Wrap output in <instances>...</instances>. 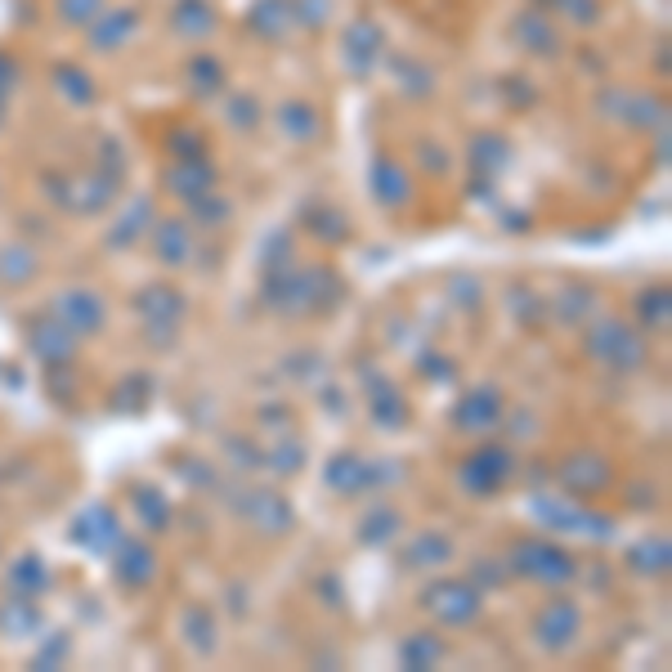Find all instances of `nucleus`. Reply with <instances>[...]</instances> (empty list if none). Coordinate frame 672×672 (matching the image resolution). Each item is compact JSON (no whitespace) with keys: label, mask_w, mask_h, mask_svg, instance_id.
I'll list each match as a JSON object with an SVG mask.
<instances>
[{"label":"nucleus","mask_w":672,"mask_h":672,"mask_svg":"<svg viewBox=\"0 0 672 672\" xmlns=\"http://www.w3.org/2000/svg\"><path fill=\"white\" fill-rule=\"evenodd\" d=\"M108 520H112V516H108L104 507H99V512H91V516H86V525L76 529V538H81V542H91V548H99L104 538H117V529H112Z\"/></svg>","instance_id":"obj_29"},{"label":"nucleus","mask_w":672,"mask_h":672,"mask_svg":"<svg viewBox=\"0 0 672 672\" xmlns=\"http://www.w3.org/2000/svg\"><path fill=\"white\" fill-rule=\"evenodd\" d=\"M212 180H216V176H212V166H202V161H180L176 171H171V189L184 193L189 202L212 189Z\"/></svg>","instance_id":"obj_20"},{"label":"nucleus","mask_w":672,"mask_h":672,"mask_svg":"<svg viewBox=\"0 0 672 672\" xmlns=\"http://www.w3.org/2000/svg\"><path fill=\"white\" fill-rule=\"evenodd\" d=\"M197 212H202L206 220H212V225H216V220H225V216H229V206H197Z\"/></svg>","instance_id":"obj_32"},{"label":"nucleus","mask_w":672,"mask_h":672,"mask_svg":"<svg viewBox=\"0 0 672 672\" xmlns=\"http://www.w3.org/2000/svg\"><path fill=\"white\" fill-rule=\"evenodd\" d=\"M507 476H512V453H507V448H480V453L467 461V480H471L480 493H493Z\"/></svg>","instance_id":"obj_5"},{"label":"nucleus","mask_w":672,"mask_h":672,"mask_svg":"<svg viewBox=\"0 0 672 672\" xmlns=\"http://www.w3.org/2000/svg\"><path fill=\"white\" fill-rule=\"evenodd\" d=\"M291 19L305 23L310 32H319L332 19V0H291Z\"/></svg>","instance_id":"obj_28"},{"label":"nucleus","mask_w":672,"mask_h":672,"mask_svg":"<svg viewBox=\"0 0 672 672\" xmlns=\"http://www.w3.org/2000/svg\"><path fill=\"white\" fill-rule=\"evenodd\" d=\"M574 633H578V610H574V601H561V597L548 601V610L538 614V637L561 650Z\"/></svg>","instance_id":"obj_7"},{"label":"nucleus","mask_w":672,"mask_h":672,"mask_svg":"<svg viewBox=\"0 0 672 672\" xmlns=\"http://www.w3.org/2000/svg\"><path fill=\"white\" fill-rule=\"evenodd\" d=\"M189 81L202 99H212L225 91V63H216L212 55H197V59H189Z\"/></svg>","instance_id":"obj_19"},{"label":"nucleus","mask_w":672,"mask_h":672,"mask_svg":"<svg viewBox=\"0 0 672 672\" xmlns=\"http://www.w3.org/2000/svg\"><path fill=\"white\" fill-rule=\"evenodd\" d=\"M10 583H14V597H19V601H32L40 587H46V574H40L36 556H23V561L14 565V574H10Z\"/></svg>","instance_id":"obj_22"},{"label":"nucleus","mask_w":672,"mask_h":672,"mask_svg":"<svg viewBox=\"0 0 672 672\" xmlns=\"http://www.w3.org/2000/svg\"><path fill=\"white\" fill-rule=\"evenodd\" d=\"M176 32L180 36H212L216 32V10L206 0H180L176 5Z\"/></svg>","instance_id":"obj_13"},{"label":"nucleus","mask_w":672,"mask_h":672,"mask_svg":"<svg viewBox=\"0 0 672 672\" xmlns=\"http://www.w3.org/2000/svg\"><path fill=\"white\" fill-rule=\"evenodd\" d=\"M297 19H291V0H261L256 10H251V32L265 36V40H283Z\"/></svg>","instance_id":"obj_8"},{"label":"nucleus","mask_w":672,"mask_h":672,"mask_svg":"<svg viewBox=\"0 0 672 672\" xmlns=\"http://www.w3.org/2000/svg\"><path fill=\"white\" fill-rule=\"evenodd\" d=\"M440 655H444V646H440L431 633H417V637L404 641V663H408V668H431Z\"/></svg>","instance_id":"obj_24"},{"label":"nucleus","mask_w":672,"mask_h":672,"mask_svg":"<svg viewBox=\"0 0 672 672\" xmlns=\"http://www.w3.org/2000/svg\"><path fill=\"white\" fill-rule=\"evenodd\" d=\"M59 323L76 336H95L104 327V305L99 297H91V291H68V297H59Z\"/></svg>","instance_id":"obj_3"},{"label":"nucleus","mask_w":672,"mask_h":672,"mask_svg":"<svg viewBox=\"0 0 672 672\" xmlns=\"http://www.w3.org/2000/svg\"><path fill=\"white\" fill-rule=\"evenodd\" d=\"M372 193H376V202H386V206L408 202V176H404V166L376 161V171H372Z\"/></svg>","instance_id":"obj_12"},{"label":"nucleus","mask_w":672,"mask_h":672,"mask_svg":"<svg viewBox=\"0 0 672 672\" xmlns=\"http://www.w3.org/2000/svg\"><path fill=\"white\" fill-rule=\"evenodd\" d=\"M516 36L525 40V46H533V50H556V32L548 27V19H538V14H525L516 23Z\"/></svg>","instance_id":"obj_25"},{"label":"nucleus","mask_w":672,"mask_h":672,"mask_svg":"<svg viewBox=\"0 0 672 672\" xmlns=\"http://www.w3.org/2000/svg\"><path fill=\"white\" fill-rule=\"evenodd\" d=\"M283 131H287V140H319V112L305 104V99H297V104H283Z\"/></svg>","instance_id":"obj_17"},{"label":"nucleus","mask_w":672,"mask_h":672,"mask_svg":"<svg viewBox=\"0 0 672 672\" xmlns=\"http://www.w3.org/2000/svg\"><path fill=\"white\" fill-rule=\"evenodd\" d=\"M376 55H382V32H376V23H355L346 32V59H350V68L363 72V68L376 63Z\"/></svg>","instance_id":"obj_11"},{"label":"nucleus","mask_w":672,"mask_h":672,"mask_svg":"<svg viewBox=\"0 0 672 672\" xmlns=\"http://www.w3.org/2000/svg\"><path fill=\"white\" fill-rule=\"evenodd\" d=\"M556 5L569 14V23H578V27H592L597 19H601V0H556Z\"/></svg>","instance_id":"obj_30"},{"label":"nucleus","mask_w":672,"mask_h":672,"mask_svg":"<svg viewBox=\"0 0 672 672\" xmlns=\"http://www.w3.org/2000/svg\"><path fill=\"white\" fill-rule=\"evenodd\" d=\"M448 538H440V533H427V538H417L412 548H408V561L412 565H435V561H448Z\"/></svg>","instance_id":"obj_26"},{"label":"nucleus","mask_w":672,"mask_h":672,"mask_svg":"<svg viewBox=\"0 0 672 672\" xmlns=\"http://www.w3.org/2000/svg\"><path fill=\"white\" fill-rule=\"evenodd\" d=\"M153 569H157V561H153V552L144 548V542H121L117 548V578L125 587H144L153 578Z\"/></svg>","instance_id":"obj_9"},{"label":"nucleus","mask_w":672,"mask_h":672,"mask_svg":"<svg viewBox=\"0 0 672 672\" xmlns=\"http://www.w3.org/2000/svg\"><path fill=\"white\" fill-rule=\"evenodd\" d=\"M565 484L574 489V493H601L605 484H610V467L597 457V453H574L569 461H565Z\"/></svg>","instance_id":"obj_6"},{"label":"nucleus","mask_w":672,"mask_h":672,"mask_svg":"<svg viewBox=\"0 0 672 672\" xmlns=\"http://www.w3.org/2000/svg\"><path fill=\"white\" fill-rule=\"evenodd\" d=\"M104 14V0H59V19L72 27H91Z\"/></svg>","instance_id":"obj_27"},{"label":"nucleus","mask_w":672,"mask_h":672,"mask_svg":"<svg viewBox=\"0 0 672 672\" xmlns=\"http://www.w3.org/2000/svg\"><path fill=\"white\" fill-rule=\"evenodd\" d=\"M497 417H502V399H497V391H489V386L471 391L467 399L457 404V427H493Z\"/></svg>","instance_id":"obj_10"},{"label":"nucleus","mask_w":672,"mask_h":672,"mask_svg":"<svg viewBox=\"0 0 672 672\" xmlns=\"http://www.w3.org/2000/svg\"><path fill=\"white\" fill-rule=\"evenodd\" d=\"M55 86H59V91H63V99H72V104H91V99H95L91 76L81 72V68H72V63L55 68Z\"/></svg>","instance_id":"obj_21"},{"label":"nucleus","mask_w":672,"mask_h":672,"mask_svg":"<svg viewBox=\"0 0 672 672\" xmlns=\"http://www.w3.org/2000/svg\"><path fill=\"white\" fill-rule=\"evenodd\" d=\"M131 32H135V10H117V14H104L99 23H91V40L99 50H117Z\"/></svg>","instance_id":"obj_14"},{"label":"nucleus","mask_w":672,"mask_h":672,"mask_svg":"<svg viewBox=\"0 0 672 672\" xmlns=\"http://www.w3.org/2000/svg\"><path fill=\"white\" fill-rule=\"evenodd\" d=\"M189 229L180 225V220H166L161 229H157V238H153V247H157V256L166 261V265H180V261H189V251H193V238H184Z\"/></svg>","instance_id":"obj_15"},{"label":"nucleus","mask_w":672,"mask_h":672,"mask_svg":"<svg viewBox=\"0 0 672 672\" xmlns=\"http://www.w3.org/2000/svg\"><path fill=\"white\" fill-rule=\"evenodd\" d=\"M10 81H14V63L0 55V99H5V91H10Z\"/></svg>","instance_id":"obj_31"},{"label":"nucleus","mask_w":672,"mask_h":672,"mask_svg":"<svg viewBox=\"0 0 672 672\" xmlns=\"http://www.w3.org/2000/svg\"><path fill=\"white\" fill-rule=\"evenodd\" d=\"M512 565H516L520 574H529V578H552V583H561V578L574 574V561H569L565 552L548 548V542H520Z\"/></svg>","instance_id":"obj_1"},{"label":"nucleus","mask_w":672,"mask_h":672,"mask_svg":"<svg viewBox=\"0 0 672 672\" xmlns=\"http://www.w3.org/2000/svg\"><path fill=\"white\" fill-rule=\"evenodd\" d=\"M427 605L444 623H467V619L480 614V592H476V587H467V583H440V587H431V592H427Z\"/></svg>","instance_id":"obj_2"},{"label":"nucleus","mask_w":672,"mask_h":672,"mask_svg":"<svg viewBox=\"0 0 672 672\" xmlns=\"http://www.w3.org/2000/svg\"><path fill=\"white\" fill-rule=\"evenodd\" d=\"M225 117L233 121V131H256V125H261V104L251 95H229L225 99Z\"/></svg>","instance_id":"obj_23"},{"label":"nucleus","mask_w":672,"mask_h":672,"mask_svg":"<svg viewBox=\"0 0 672 672\" xmlns=\"http://www.w3.org/2000/svg\"><path fill=\"white\" fill-rule=\"evenodd\" d=\"M32 341H36V355L40 359H50V363H63V359H72V332L63 327V323H40L36 332H32Z\"/></svg>","instance_id":"obj_16"},{"label":"nucleus","mask_w":672,"mask_h":672,"mask_svg":"<svg viewBox=\"0 0 672 672\" xmlns=\"http://www.w3.org/2000/svg\"><path fill=\"white\" fill-rule=\"evenodd\" d=\"M327 484L332 489H341V493H355V489H363L368 484V467H363V457L359 453H341L327 467Z\"/></svg>","instance_id":"obj_18"},{"label":"nucleus","mask_w":672,"mask_h":672,"mask_svg":"<svg viewBox=\"0 0 672 672\" xmlns=\"http://www.w3.org/2000/svg\"><path fill=\"white\" fill-rule=\"evenodd\" d=\"M592 355H601V359H610V363H619V368L641 363L637 336L627 332V327H619V323H605V327L592 332Z\"/></svg>","instance_id":"obj_4"}]
</instances>
